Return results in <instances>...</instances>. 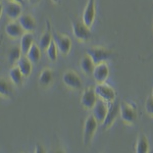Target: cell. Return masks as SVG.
Instances as JSON below:
<instances>
[{
    "instance_id": "obj_1",
    "label": "cell",
    "mask_w": 153,
    "mask_h": 153,
    "mask_svg": "<svg viewBox=\"0 0 153 153\" xmlns=\"http://www.w3.org/2000/svg\"><path fill=\"white\" fill-rule=\"evenodd\" d=\"M87 54L92 58L93 62L95 65H98L100 62H104L110 56L112 55V51L108 50L104 47H100V46H95V47H90L87 50Z\"/></svg>"
},
{
    "instance_id": "obj_2",
    "label": "cell",
    "mask_w": 153,
    "mask_h": 153,
    "mask_svg": "<svg viewBox=\"0 0 153 153\" xmlns=\"http://www.w3.org/2000/svg\"><path fill=\"white\" fill-rule=\"evenodd\" d=\"M98 122L96 118L92 115H89L85 120V125H84V133H83V141L84 144L87 146L92 141L94 134L97 130Z\"/></svg>"
},
{
    "instance_id": "obj_3",
    "label": "cell",
    "mask_w": 153,
    "mask_h": 153,
    "mask_svg": "<svg viewBox=\"0 0 153 153\" xmlns=\"http://www.w3.org/2000/svg\"><path fill=\"white\" fill-rule=\"evenodd\" d=\"M97 97L105 101L106 103H110L115 100V91L112 87L105 83H98L94 88Z\"/></svg>"
},
{
    "instance_id": "obj_4",
    "label": "cell",
    "mask_w": 153,
    "mask_h": 153,
    "mask_svg": "<svg viewBox=\"0 0 153 153\" xmlns=\"http://www.w3.org/2000/svg\"><path fill=\"white\" fill-rule=\"evenodd\" d=\"M118 115H120V104L114 101L107 103V112H106L104 120L101 123L103 129L105 130L111 127Z\"/></svg>"
},
{
    "instance_id": "obj_5",
    "label": "cell",
    "mask_w": 153,
    "mask_h": 153,
    "mask_svg": "<svg viewBox=\"0 0 153 153\" xmlns=\"http://www.w3.org/2000/svg\"><path fill=\"white\" fill-rule=\"evenodd\" d=\"M53 41L57 46L58 51L62 55H68L71 48V40L68 36H65L60 33H54L52 35Z\"/></svg>"
},
{
    "instance_id": "obj_6",
    "label": "cell",
    "mask_w": 153,
    "mask_h": 153,
    "mask_svg": "<svg viewBox=\"0 0 153 153\" xmlns=\"http://www.w3.org/2000/svg\"><path fill=\"white\" fill-rule=\"evenodd\" d=\"M73 33L80 41H88L91 38L90 28L80 21H75L73 23Z\"/></svg>"
},
{
    "instance_id": "obj_7",
    "label": "cell",
    "mask_w": 153,
    "mask_h": 153,
    "mask_svg": "<svg viewBox=\"0 0 153 153\" xmlns=\"http://www.w3.org/2000/svg\"><path fill=\"white\" fill-rule=\"evenodd\" d=\"M120 115L127 124H133L137 118L135 108L127 102H123L122 104H120Z\"/></svg>"
},
{
    "instance_id": "obj_8",
    "label": "cell",
    "mask_w": 153,
    "mask_h": 153,
    "mask_svg": "<svg viewBox=\"0 0 153 153\" xmlns=\"http://www.w3.org/2000/svg\"><path fill=\"white\" fill-rule=\"evenodd\" d=\"M97 95L93 87H87L84 90L82 97H81V104L86 109H92V107L97 101Z\"/></svg>"
},
{
    "instance_id": "obj_9",
    "label": "cell",
    "mask_w": 153,
    "mask_h": 153,
    "mask_svg": "<svg viewBox=\"0 0 153 153\" xmlns=\"http://www.w3.org/2000/svg\"><path fill=\"white\" fill-rule=\"evenodd\" d=\"M62 81L68 87L71 89L78 90L82 88V80L80 76L74 71H66L62 76Z\"/></svg>"
},
{
    "instance_id": "obj_10",
    "label": "cell",
    "mask_w": 153,
    "mask_h": 153,
    "mask_svg": "<svg viewBox=\"0 0 153 153\" xmlns=\"http://www.w3.org/2000/svg\"><path fill=\"white\" fill-rule=\"evenodd\" d=\"M95 13V0H88L87 5H86L83 12L82 22L89 28H91L93 23H94Z\"/></svg>"
},
{
    "instance_id": "obj_11",
    "label": "cell",
    "mask_w": 153,
    "mask_h": 153,
    "mask_svg": "<svg viewBox=\"0 0 153 153\" xmlns=\"http://www.w3.org/2000/svg\"><path fill=\"white\" fill-rule=\"evenodd\" d=\"M92 75L97 83H104L107 80L108 76H109L108 65L105 62H100L98 65H95Z\"/></svg>"
},
{
    "instance_id": "obj_12",
    "label": "cell",
    "mask_w": 153,
    "mask_h": 153,
    "mask_svg": "<svg viewBox=\"0 0 153 153\" xmlns=\"http://www.w3.org/2000/svg\"><path fill=\"white\" fill-rule=\"evenodd\" d=\"M93 109V117L96 118L98 123H102L105 118L106 112H107V103L102 99H97L94 106L92 107Z\"/></svg>"
},
{
    "instance_id": "obj_13",
    "label": "cell",
    "mask_w": 153,
    "mask_h": 153,
    "mask_svg": "<svg viewBox=\"0 0 153 153\" xmlns=\"http://www.w3.org/2000/svg\"><path fill=\"white\" fill-rule=\"evenodd\" d=\"M3 11L5 12L8 19H10L11 21H16L22 14V6L19 3L10 1L5 5H3Z\"/></svg>"
},
{
    "instance_id": "obj_14",
    "label": "cell",
    "mask_w": 153,
    "mask_h": 153,
    "mask_svg": "<svg viewBox=\"0 0 153 153\" xmlns=\"http://www.w3.org/2000/svg\"><path fill=\"white\" fill-rule=\"evenodd\" d=\"M5 33L10 38L18 39L23 36L25 31L21 27V25L19 24L18 21H11L5 26Z\"/></svg>"
},
{
    "instance_id": "obj_15",
    "label": "cell",
    "mask_w": 153,
    "mask_h": 153,
    "mask_svg": "<svg viewBox=\"0 0 153 153\" xmlns=\"http://www.w3.org/2000/svg\"><path fill=\"white\" fill-rule=\"evenodd\" d=\"M25 32L32 33L36 29V21L31 14H21L19 18L16 19Z\"/></svg>"
},
{
    "instance_id": "obj_16",
    "label": "cell",
    "mask_w": 153,
    "mask_h": 153,
    "mask_svg": "<svg viewBox=\"0 0 153 153\" xmlns=\"http://www.w3.org/2000/svg\"><path fill=\"white\" fill-rule=\"evenodd\" d=\"M52 41V32H51V27L50 23L48 21H46V29L44 31L43 35L40 37L39 40V47L42 50H46V48L49 46V44Z\"/></svg>"
},
{
    "instance_id": "obj_17",
    "label": "cell",
    "mask_w": 153,
    "mask_h": 153,
    "mask_svg": "<svg viewBox=\"0 0 153 153\" xmlns=\"http://www.w3.org/2000/svg\"><path fill=\"white\" fill-rule=\"evenodd\" d=\"M16 65L19 68V71H22L23 76L25 78L29 76L32 73V68H33V63L29 60L28 57L26 55H22V57L19 59V61L16 62Z\"/></svg>"
},
{
    "instance_id": "obj_18",
    "label": "cell",
    "mask_w": 153,
    "mask_h": 153,
    "mask_svg": "<svg viewBox=\"0 0 153 153\" xmlns=\"http://www.w3.org/2000/svg\"><path fill=\"white\" fill-rule=\"evenodd\" d=\"M33 43H34L33 34L29 33V32H25L23 36L21 37V46H19L23 55H26L27 52L29 51L30 47L33 45Z\"/></svg>"
},
{
    "instance_id": "obj_19",
    "label": "cell",
    "mask_w": 153,
    "mask_h": 153,
    "mask_svg": "<svg viewBox=\"0 0 153 153\" xmlns=\"http://www.w3.org/2000/svg\"><path fill=\"white\" fill-rule=\"evenodd\" d=\"M13 93V89L10 82L4 78H0V96L3 98H10Z\"/></svg>"
},
{
    "instance_id": "obj_20",
    "label": "cell",
    "mask_w": 153,
    "mask_h": 153,
    "mask_svg": "<svg viewBox=\"0 0 153 153\" xmlns=\"http://www.w3.org/2000/svg\"><path fill=\"white\" fill-rule=\"evenodd\" d=\"M26 56L32 63H38L39 59L41 57V49L39 47V45H37L34 42L33 45L30 47L29 51L27 52Z\"/></svg>"
},
{
    "instance_id": "obj_21",
    "label": "cell",
    "mask_w": 153,
    "mask_h": 153,
    "mask_svg": "<svg viewBox=\"0 0 153 153\" xmlns=\"http://www.w3.org/2000/svg\"><path fill=\"white\" fill-rule=\"evenodd\" d=\"M9 78H10L11 82L16 86H21L23 84V80L25 76H23L22 71H19V68H18V65H12V68L9 70Z\"/></svg>"
},
{
    "instance_id": "obj_22",
    "label": "cell",
    "mask_w": 153,
    "mask_h": 153,
    "mask_svg": "<svg viewBox=\"0 0 153 153\" xmlns=\"http://www.w3.org/2000/svg\"><path fill=\"white\" fill-rule=\"evenodd\" d=\"M95 63L93 62L92 58L86 54L85 56H83L82 60H81V68L86 75H91L93 73V70H94Z\"/></svg>"
},
{
    "instance_id": "obj_23",
    "label": "cell",
    "mask_w": 153,
    "mask_h": 153,
    "mask_svg": "<svg viewBox=\"0 0 153 153\" xmlns=\"http://www.w3.org/2000/svg\"><path fill=\"white\" fill-rule=\"evenodd\" d=\"M52 71L50 68H44L43 71H41L40 76H39V84L43 87H46V86H49L52 82Z\"/></svg>"
},
{
    "instance_id": "obj_24",
    "label": "cell",
    "mask_w": 153,
    "mask_h": 153,
    "mask_svg": "<svg viewBox=\"0 0 153 153\" xmlns=\"http://www.w3.org/2000/svg\"><path fill=\"white\" fill-rule=\"evenodd\" d=\"M148 151H149V143H148V140L144 135H141L138 138L137 144H136V152L147 153Z\"/></svg>"
},
{
    "instance_id": "obj_25",
    "label": "cell",
    "mask_w": 153,
    "mask_h": 153,
    "mask_svg": "<svg viewBox=\"0 0 153 153\" xmlns=\"http://www.w3.org/2000/svg\"><path fill=\"white\" fill-rule=\"evenodd\" d=\"M22 55H23V53H22V51H21V48L16 47V46L12 47L10 49V51H9V53H8V62H9V65H16V62H18L19 59L22 57Z\"/></svg>"
},
{
    "instance_id": "obj_26",
    "label": "cell",
    "mask_w": 153,
    "mask_h": 153,
    "mask_svg": "<svg viewBox=\"0 0 153 153\" xmlns=\"http://www.w3.org/2000/svg\"><path fill=\"white\" fill-rule=\"evenodd\" d=\"M46 54H47L48 58L50 59L51 61H55L57 59V55H58V49H57V46H56L55 42L51 41V43L49 44V46L46 48Z\"/></svg>"
},
{
    "instance_id": "obj_27",
    "label": "cell",
    "mask_w": 153,
    "mask_h": 153,
    "mask_svg": "<svg viewBox=\"0 0 153 153\" xmlns=\"http://www.w3.org/2000/svg\"><path fill=\"white\" fill-rule=\"evenodd\" d=\"M145 109H146V112L148 114L153 117V98L151 96L147 98L146 104H145Z\"/></svg>"
},
{
    "instance_id": "obj_28",
    "label": "cell",
    "mask_w": 153,
    "mask_h": 153,
    "mask_svg": "<svg viewBox=\"0 0 153 153\" xmlns=\"http://www.w3.org/2000/svg\"><path fill=\"white\" fill-rule=\"evenodd\" d=\"M11 2H16V3H19V4H23L24 3V0H9Z\"/></svg>"
},
{
    "instance_id": "obj_29",
    "label": "cell",
    "mask_w": 153,
    "mask_h": 153,
    "mask_svg": "<svg viewBox=\"0 0 153 153\" xmlns=\"http://www.w3.org/2000/svg\"><path fill=\"white\" fill-rule=\"evenodd\" d=\"M29 2L32 4V5H35V4H37L39 2V0H29Z\"/></svg>"
},
{
    "instance_id": "obj_30",
    "label": "cell",
    "mask_w": 153,
    "mask_h": 153,
    "mask_svg": "<svg viewBox=\"0 0 153 153\" xmlns=\"http://www.w3.org/2000/svg\"><path fill=\"white\" fill-rule=\"evenodd\" d=\"M2 12H3V4L0 2V18H1V16H2Z\"/></svg>"
},
{
    "instance_id": "obj_31",
    "label": "cell",
    "mask_w": 153,
    "mask_h": 153,
    "mask_svg": "<svg viewBox=\"0 0 153 153\" xmlns=\"http://www.w3.org/2000/svg\"><path fill=\"white\" fill-rule=\"evenodd\" d=\"M151 97L153 98V90H152V92H151Z\"/></svg>"
},
{
    "instance_id": "obj_32",
    "label": "cell",
    "mask_w": 153,
    "mask_h": 153,
    "mask_svg": "<svg viewBox=\"0 0 153 153\" xmlns=\"http://www.w3.org/2000/svg\"><path fill=\"white\" fill-rule=\"evenodd\" d=\"M0 2H1V0H0Z\"/></svg>"
}]
</instances>
